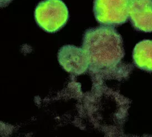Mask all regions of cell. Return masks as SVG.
Here are the masks:
<instances>
[{"label":"cell","instance_id":"cell-1","mask_svg":"<svg viewBox=\"0 0 152 137\" xmlns=\"http://www.w3.org/2000/svg\"><path fill=\"white\" fill-rule=\"evenodd\" d=\"M89 68L96 71H112L121 66L125 52L121 36L110 26L91 28L85 32L83 47Z\"/></svg>","mask_w":152,"mask_h":137},{"label":"cell","instance_id":"cell-2","mask_svg":"<svg viewBox=\"0 0 152 137\" xmlns=\"http://www.w3.org/2000/svg\"><path fill=\"white\" fill-rule=\"evenodd\" d=\"M34 18L37 25L43 30L55 33L66 24L69 12L62 0H44L35 9Z\"/></svg>","mask_w":152,"mask_h":137},{"label":"cell","instance_id":"cell-3","mask_svg":"<svg viewBox=\"0 0 152 137\" xmlns=\"http://www.w3.org/2000/svg\"><path fill=\"white\" fill-rule=\"evenodd\" d=\"M129 7V0H94L93 12L100 24L117 26L128 20Z\"/></svg>","mask_w":152,"mask_h":137},{"label":"cell","instance_id":"cell-4","mask_svg":"<svg viewBox=\"0 0 152 137\" xmlns=\"http://www.w3.org/2000/svg\"><path fill=\"white\" fill-rule=\"evenodd\" d=\"M59 64L67 72L75 75L85 73L89 67L88 58L83 48L65 45L58 53Z\"/></svg>","mask_w":152,"mask_h":137},{"label":"cell","instance_id":"cell-5","mask_svg":"<svg viewBox=\"0 0 152 137\" xmlns=\"http://www.w3.org/2000/svg\"><path fill=\"white\" fill-rule=\"evenodd\" d=\"M129 18L136 30L152 32V0L129 1Z\"/></svg>","mask_w":152,"mask_h":137},{"label":"cell","instance_id":"cell-6","mask_svg":"<svg viewBox=\"0 0 152 137\" xmlns=\"http://www.w3.org/2000/svg\"><path fill=\"white\" fill-rule=\"evenodd\" d=\"M135 66L144 71L152 72V41L143 40L135 45L133 52Z\"/></svg>","mask_w":152,"mask_h":137},{"label":"cell","instance_id":"cell-7","mask_svg":"<svg viewBox=\"0 0 152 137\" xmlns=\"http://www.w3.org/2000/svg\"><path fill=\"white\" fill-rule=\"evenodd\" d=\"M129 1H133V0H129Z\"/></svg>","mask_w":152,"mask_h":137}]
</instances>
